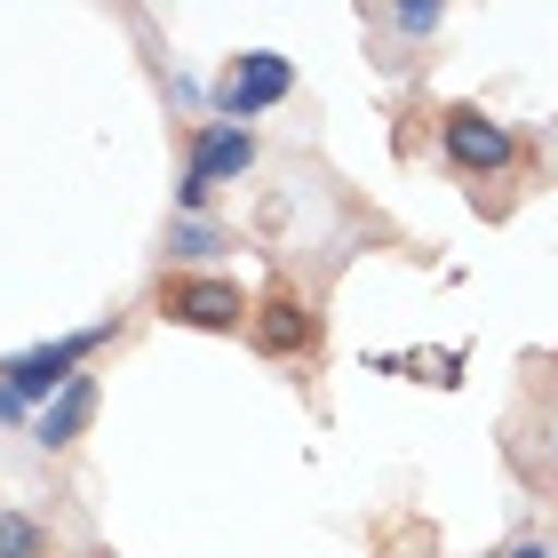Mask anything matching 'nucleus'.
I'll return each instance as SVG.
<instances>
[{
    "instance_id": "f257e3e1",
    "label": "nucleus",
    "mask_w": 558,
    "mask_h": 558,
    "mask_svg": "<svg viewBox=\"0 0 558 558\" xmlns=\"http://www.w3.org/2000/svg\"><path fill=\"white\" fill-rule=\"evenodd\" d=\"M112 327H120V319H96V327H81V336H57V343H40V351L0 360V391H16L24 408H48V399L72 384V367H81L96 343H112Z\"/></svg>"
},
{
    "instance_id": "423d86ee",
    "label": "nucleus",
    "mask_w": 558,
    "mask_h": 558,
    "mask_svg": "<svg viewBox=\"0 0 558 558\" xmlns=\"http://www.w3.org/2000/svg\"><path fill=\"white\" fill-rule=\"evenodd\" d=\"M247 327H256V343L271 351V360H295V351H312V343H319V312L288 288V279H279L264 303H247Z\"/></svg>"
},
{
    "instance_id": "0eeeda50",
    "label": "nucleus",
    "mask_w": 558,
    "mask_h": 558,
    "mask_svg": "<svg viewBox=\"0 0 558 558\" xmlns=\"http://www.w3.org/2000/svg\"><path fill=\"white\" fill-rule=\"evenodd\" d=\"M88 415H96V375H72V384H64V391L33 415V439H40L48 454H64V447L88 430Z\"/></svg>"
},
{
    "instance_id": "f03ea898",
    "label": "nucleus",
    "mask_w": 558,
    "mask_h": 558,
    "mask_svg": "<svg viewBox=\"0 0 558 558\" xmlns=\"http://www.w3.org/2000/svg\"><path fill=\"white\" fill-rule=\"evenodd\" d=\"M160 319L175 327H208V336H232V327H247V288L223 271H168L160 279Z\"/></svg>"
},
{
    "instance_id": "f8f14e48",
    "label": "nucleus",
    "mask_w": 558,
    "mask_h": 558,
    "mask_svg": "<svg viewBox=\"0 0 558 558\" xmlns=\"http://www.w3.org/2000/svg\"><path fill=\"white\" fill-rule=\"evenodd\" d=\"M0 415H9V423H16V415H24V399H16V391H0Z\"/></svg>"
},
{
    "instance_id": "1a4fd4ad",
    "label": "nucleus",
    "mask_w": 558,
    "mask_h": 558,
    "mask_svg": "<svg viewBox=\"0 0 558 558\" xmlns=\"http://www.w3.org/2000/svg\"><path fill=\"white\" fill-rule=\"evenodd\" d=\"M168 247H175V256H208V247H223V232H216V223H199V216H184Z\"/></svg>"
},
{
    "instance_id": "6e6552de",
    "label": "nucleus",
    "mask_w": 558,
    "mask_h": 558,
    "mask_svg": "<svg viewBox=\"0 0 558 558\" xmlns=\"http://www.w3.org/2000/svg\"><path fill=\"white\" fill-rule=\"evenodd\" d=\"M0 558H48V535H40V519H24V511H0Z\"/></svg>"
},
{
    "instance_id": "20e7f679",
    "label": "nucleus",
    "mask_w": 558,
    "mask_h": 558,
    "mask_svg": "<svg viewBox=\"0 0 558 558\" xmlns=\"http://www.w3.org/2000/svg\"><path fill=\"white\" fill-rule=\"evenodd\" d=\"M288 88H295V64H288V57H271V48H247V57H232V64H223L216 120H223V129H247V120H256V112H271Z\"/></svg>"
},
{
    "instance_id": "9d476101",
    "label": "nucleus",
    "mask_w": 558,
    "mask_h": 558,
    "mask_svg": "<svg viewBox=\"0 0 558 558\" xmlns=\"http://www.w3.org/2000/svg\"><path fill=\"white\" fill-rule=\"evenodd\" d=\"M439 16H447V9H430V0H423V9H391V24H399V33H423V40L439 33Z\"/></svg>"
},
{
    "instance_id": "ddd939ff",
    "label": "nucleus",
    "mask_w": 558,
    "mask_h": 558,
    "mask_svg": "<svg viewBox=\"0 0 558 558\" xmlns=\"http://www.w3.org/2000/svg\"><path fill=\"white\" fill-rule=\"evenodd\" d=\"M550 454H558V439H550Z\"/></svg>"
},
{
    "instance_id": "7ed1b4c3",
    "label": "nucleus",
    "mask_w": 558,
    "mask_h": 558,
    "mask_svg": "<svg viewBox=\"0 0 558 558\" xmlns=\"http://www.w3.org/2000/svg\"><path fill=\"white\" fill-rule=\"evenodd\" d=\"M247 160H256V129H223V120H208V129L192 136V168H184V184H175V208L199 216L232 175H247Z\"/></svg>"
},
{
    "instance_id": "39448f33",
    "label": "nucleus",
    "mask_w": 558,
    "mask_h": 558,
    "mask_svg": "<svg viewBox=\"0 0 558 558\" xmlns=\"http://www.w3.org/2000/svg\"><path fill=\"white\" fill-rule=\"evenodd\" d=\"M439 144H447V160L463 168V175H502V168L519 160V136L502 129L495 112H478V105H454L439 120Z\"/></svg>"
},
{
    "instance_id": "9b49d317",
    "label": "nucleus",
    "mask_w": 558,
    "mask_h": 558,
    "mask_svg": "<svg viewBox=\"0 0 558 558\" xmlns=\"http://www.w3.org/2000/svg\"><path fill=\"white\" fill-rule=\"evenodd\" d=\"M502 558H550V543H511Z\"/></svg>"
}]
</instances>
